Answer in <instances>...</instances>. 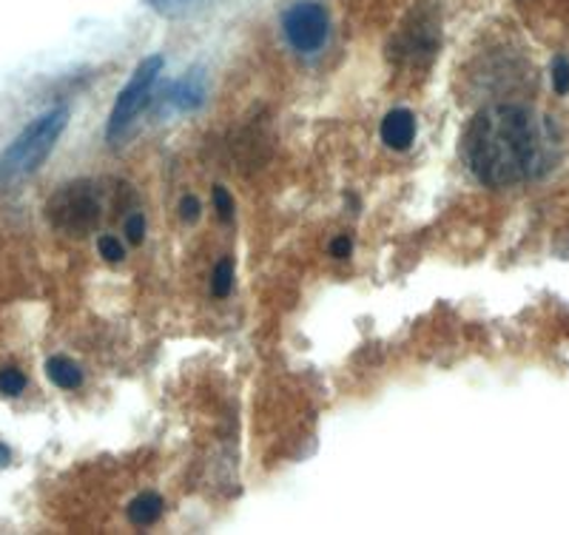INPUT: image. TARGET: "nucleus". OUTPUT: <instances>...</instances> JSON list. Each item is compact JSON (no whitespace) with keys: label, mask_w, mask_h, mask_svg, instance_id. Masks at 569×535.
Masks as SVG:
<instances>
[{"label":"nucleus","mask_w":569,"mask_h":535,"mask_svg":"<svg viewBox=\"0 0 569 535\" xmlns=\"http://www.w3.org/2000/svg\"><path fill=\"white\" fill-rule=\"evenodd\" d=\"M461 155L485 186H516L550 171L558 160V137L547 117L527 106L498 103L472 117Z\"/></svg>","instance_id":"1"},{"label":"nucleus","mask_w":569,"mask_h":535,"mask_svg":"<svg viewBox=\"0 0 569 535\" xmlns=\"http://www.w3.org/2000/svg\"><path fill=\"white\" fill-rule=\"evenodd\" d=\"M69 115L71 111L66 106L46 111V115L34 117L32 123L9 142L7 151L0 155V188H12L29 180L43 166L69 126Z\"/></svg>","instance_id":"2"},{"label":"nucleus","mask_w":569,"mask_h":535,"mask_svg":"<svg viewBox=\"0 0 569 535\" xmlns=\"http://www.w3.org/2000/svg\"><path fill=\"white\" fill-rule=\"evenodd\" d=\"M46 217L58 231L69 234V237H83L100 220L98 188L89 180L66 182L46 202Z\"/></svg>","instance_id":"3"},{"label":"nucleus","mask_w":569,"mask_h":535,"mask_svg":"<svg viewBox=\"0 0 569 535\" xmlns=\"http://www.w3.org/2000/svg\"><path fill=\"white\" fill-rule=\"evenodd\" d=\"M162 66H166V58H162V55H151V58H146L137 66L131 80L126 83V89L117 95L114 109H111L109 115V126H106L109 142L120 140V137L131 129V123H134L137 117H140V111L149 106L151 91H154V83L157 78H160Z\"/></svg>","instance_id":"4"},{"label":"nucleus","mask_w":569,"mask_h":535,"mask_svg":"<svg viewBox=\"0 0 569 535\" xmlns=\"http://www.w3.org/2000/svg\"><path fill=\"white\" fill-rule=\"evenodd\" d=\"M282 32L297 52L302 55L319 52L330 32L328 12H325V7L322 3H317V0L293 3L282 18Z\"/></svg>","instance_id":"5"},{"label":"nucleus","mask_w":569,"mask_h":535,"mask_svg":"<svg viewBox=\"0 0 569 535\" xmlns=\"http://www.w3.org/2000/svg\"><path fill=\"white\" fill-rule=\"evenodd\" d=\"M169 103L180 111H194L206 103V71L191 69L169 91Z\"/></svg>","instance_id":"6"},{"label":"nucleus","mask_w":569,"mask_h":535,"mask_svg":"<svg viewBox=\"0 0 569 535\" xmlns=\"http://www.w3.org/2000/svg\"><path fill=\"white\" fill-rule=\"evenodd\" d=\"M382 140L385 146L396 151H405L416 140V117L408 109H393L382 120Z\"/></svg>","instance_id":"7"},{"label":"nucleus","mask_w":569,"mask_h":535,"mask_svg":"<svg viewBox=\"0 0 569 535\" xmlns=\"http://www.w3.org/2000/svg\"><path fill=\"white\" fill-rule=\"evenodd\" d=\"M162 509H166V502L157 493H142L129 504V522L134 527H151L154 522H160Z\"/></svg>","instance_id":"8"},{"label":"nucleus","mask_w":569,"mask_h":535,"mask_svg":"<svg viewBox=\"0 0 569 535\" xmlns=\"http://www.w3.org/2000/svg\"><path fill=\"white\" fill-rule=\"evenodd\" d=\"M46 376L60 387V390H78L83 385V370L74 365L66 356H52V359L46 361Z\"/></svg>","instance_id":"9"},{"label":"nucleus","mask_w":569,"mask_h":535,"mask_svg":"<svg viewBox=\"0 0 569 535\" xmlns=\"http://www.w3.org/2000/svg\"><path fill=\"white\" fill-rule=\"evenodd\" d=\"M231 290H233V262L226 257L217 262V268H213L211 274V294L217 299H226Z\"/></svg>","instance_id":"10"},{"label":"nucleus","mask_w":569,"mask_h":535,"mask_svg":"<svg viewBox=\"0 0 569 535\" xmlns=\"http://www.w3.org/2000/svg\"><path fill=\"white\" fill-rule=\"evenodd\" d=\"M27 390V376L18 368H0V394L20 396Z\"/></svg>","instance_id":"11"},{"label":"nucleus","mask_w":569,"mask_h":535,"mask_svg":"<svg viewBox=\"0 0 569 535\" xmlns=\"http://www.w3.org/2000/svg\"><path fill=\"white\" fill-rule=\"evenodd\" d=\"M213 211H217V217H220L222 222H231L233 220V200L231 194L226 191V186H217L213 188Z\"/></svg>","instance_id":"12"},{"label":"nucleus","mask_w":569,"mask_h":535,"mask_svg":"<svg viewBox=\"0 0 569 535\" xmlns=\"http://www.w3.org/2000/svg\"><path fill=\"white\" fill-rule=\"evenodd\" d=\"M146 3L162 14H180V12H188L191 7H200L202 0H146Z\"/></svg>","instance_id":"13"},{"label":"nucleus","mask_w":569,"mask_h":535,"mask_svg":"<svg viewBox=\"0 0 569 535\" xmlns=\"http://www.w3.org/2000/svg\"><path fill=\"white\" fill-rule=\"evenodd\" d=\"M98 248H100V257H103L106 262H123L126 257L123 246H120V239L111 237V234H106V237L98 239Z\"/></svg>","instance_id":"14"},{"label":"nucleus","mask_w":569,"mask_h":535,"mask_svg":"<svg viewBox=\"0 0 569 535\" xmlns=\"http://www.w3.org/2000/svg\"><path fill=\"white\" fill-rule=\"evenodd\" d=\"M552 89H556L558 95H567L569 91V60L567 58L552 60Z\"/></svg>","instance_id":"15"},{"label":"nucleus","mask_w":569,"mask_h":535,"mask_svg":"<svg viewBox=\"0 0 569 535\" xmlns=\"http://www.w3.org/2000/svg\"><path fill=\"white\" fill-rule=\"evenodd\" d=\"M126 237H129L131 246H140L142 237H146V217L142 214L129 217V222H126Z\"/></svg>","instance_id":"16"},{"label":"nucleus","mask_w":569,"mask_h":535,"mask_svg":"<svg viewBox=\"0 0 569 535\" xmlns=\"http://www.w3.org/2000/svg\"><path fill=\"white\" fill-rule=\"evenodd\" d=\"M180 217L182 222H197L200 220V200H197L194 194H188L180 200Z\"/></svg>","instance_id":"17"},{"label":"nucleus","mask_w":569,"mask_h":535,"mask_svg":"<svg viewBox=\"0 0 569 535\" xmlns=\"http://www.w3.org/2000/svg\"><path fill=\"white\" fill-rule=\"evenodd\" d=\"M350 251H353V239H350L348 234H342V237H337L333 242H330V257L348 259Z\"/></svg>","instance_id":"18"},{"label":"nucleus","mask_w":569,"mask_h":535,"mask_svg":"<svg viewBox=\"0 0 569 535\" xmlns=\"http://www.w3.org/2000/svg\"><path fill=\"white\" fill-rule=\"evenodd\" d=\"M9 458H12V453H9L7 445H0V467L9 465Z\"/></svg>","instance_id":"19"}]
</instances>
